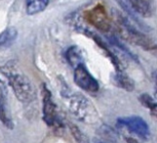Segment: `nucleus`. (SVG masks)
Masks as SVG:
<instances>
[{
    "label": "nucleus",
    "mask_w": 157,
    "mask_h": 143,
    "mask_svg": "<svg viewBox=\"0 0 157 143\" xmlns=\"http://www.w3.org/2000/svg\"><path fill=\"white\" fill-rule=\"evenodd\" d=\"M94 142L95 143H118V133L111 126L107 125H101L96 131Z\"/></svg>",
    "instance_id": "1a4fd4ad"
},
{
    "label": "nucleus",
    "mask_w": 157,
    "mask_h": 143,
    "mask_svg": "<svg viewBox=\"0 0 157 143\" xmlns=\"http://www.w3.org/2000/svg\"><path fill=\"white\" fill-rule=\"evenodd\" d=\"M49 4V0H25L26 13L36 15L43 12Z\"/></svg>",
    "instance_id": "4468645a"
},
{
    "label": "nucleus",
    "mask_w": 157,
    "mask_h": 143,
    "mask_svg": "<svg viewBox=\"0 0 157 143\" xmlns=\"http://www.w3.org/2000/svg\"><path fill=\"white\" fill-rule=\"evenodd\" d=\"M113 16L115 18L118 32L126 40L145 49V50H155L156 44L154 41L147 35L138 30L125 16H123V14L114 10Z\"/></svg>",
    "instance_id": "7ed1b4c3"
},
{
    "label": "nucleus",
    "mask_w": 157,
    "mask_h": 143,
    "mask_svg": "<svg viewBox=\"0 0 157 143\" xmlns=\"http://www.w3.org/2000/svg\"><path fill=\"white\" fill-rule=\"evenodd\" d=\"M84 18L90 25L99 31H108L111 29V21L102 4H97L93 8L87 10L84 13Z\"/></svg>",
    "instance_id": "39448f33"
},
{
    "label": "nucleus",
    "mask_w": 157,
    "mask_h": 143,
    "mask_svg": "<svg viewBox=\"0 0 157 143\" xmlns=\"http://www.w3.org/2000/svg\"><path fill=\"white\" fill-rule=\"evenodd\" d=\"M69 128H70V131L73 135V137L75 138L77 142L79 143H85L86 142V137L83 134V133L81 131L76 125H74L73 124H70L69 125Z\"/></svg>",
    "instance_id": "f3484780"
},
{
    "label": "nucleus",
    "mask_w": 157,
    "mask_h": 143,
    "mask_svg": "<svg viewBox=\"0 0 157 143\" xmlns=\"http://www.w3.org/2000/svg\"><path fill=\"white\" fill-rule=\"evenodd\" d=\"M18 38V31L13 27H7L0 34V51L5 50L13 45Z\"/></svg>",
    "instance_id": "f8f14e48"
},
{
    "label": "nucleus",
    "mask_w": 157,
    "mask_h": 143,
    "mask_svg": "<svg viewBox=\"0 0 157 143\" xmlns=\"http://www.w3.org/2000/svg\"><path fill=\"white\" fill-rule=\"evenodd\" d=\"M109 41H110V42L112 43L113 45H115V46H117V47H119V48H120V49H121V50H122L123 52L127 53V54L129 55L130 57H132V58H134V59H136V57L134 56V55H133V53H131V52H130L128 48L124 47V46H123V45L121 44V43H120V41H119L118 39H116V37H115V36H110V37H109Z\"/></svg>",
    "instance_id": "6ab92c4d"
},
{
    "label": "nucleus",
    "mask_w": 157,
    "mask_h": 143,
    "mask_svg": "<svg viewBox=\"0 0 157 143\" xmlns=\"http://www.w3.org/2000/svg\"><path fill=\"white\" fill-rule=\"evenodd\" d=\"M42 112L43 121L49 126H55L59 123L56 104L53 100L52 93L46 84L42 85Z\"/></svg>",
    "instance_id": "423d86ee"
},
{
    "label": "nucleus",
    "mask_w": 157,
    "mask_h": 143,
    "mask_svg": "<svg viewBox=\"0 0 157 143\" xmlns=\"http://www.w3.org/2000/svg\"><path fill=\"white\" fill-rule=\"evenodd\" d=\"M140 139L133 136L132 134H118V142L120 143H140Z\"/></svg>",
    "instance_id": "a211bd4d"
},
{
    "label": "nucleus",
    "mask_w": 157,
    "mask_h": 143,
    "mask_svg": "<svg viewBox=\"0 0 157 143\" xmlns=\"http://www.w3.org/2000/svg\"><path fill=\"white\" fill-rule=\"evenodd\" d=\"M139 100L140 102L143 104V106L149 109L151 113L156 116V101L151 97L147 93H143L139 96Z\"/></svg>",
    "instance_id": "dca6fc26"
},
{
    "label": "nucleus",
    "mask_w": 157,
    "mask_h": 143,
    "mask_svg": "<svg viewBox=\"0 0 157 143\" xmlns=\"http://www.w3.org/2000/svg\"><path fill=\"white\" fill-rule=\"evenodd\" d=\"M114 80H115L116 84L119 87H121V88L125 89L127 91H133L135 88L134 81L130 79L129 76L124 73V72H122V70L116 72Z\"/></svg>",
    "instance_id": "2eb2a0df"
},
{
    "label": "nucleus",
    "mask_w": 157,
    "mask_h": 143,
    "mask_svg": "<svg viewBox=\"0 0 157 143\" xmlns=\"http://www.w3.org/2000/svg\"><path fill=\"white\" fill-rule=\"evenodd\" d=\"M84 34L89 36L91 39H93L97 44L99 45L100 48H101L102 50H104V52L106 54V56L109 58V60L111 61V63L113 64V66L115 67L116 69V72L118 71H121V68H120V62H119V60L118 58L116 57V55L115 54H113L111 51H110V49L108 48L107 44L106 43L101 39V38L96 34V32L94 31H89V30H84Z\"/></svg>",
    "instance_id": "9d476101"
},
{
    "label": "nucleus",
    "mask_w": 157,
    "mask_h": 143,
    "mask_svg": "<svg viewBox=\"0 0 157 143\" xmlns=\"http://www.w3.org/2000/svg\"><path fill=\"white\" fill-rule=\"evenodd\" d=\"M67 60L69 63V65L73 67L74 69L77 67V66L84 64V58L83 55L81 53L80 49L77 46H71L67 49V51L66 53Z\"/></svg>",
    "instance_id": "ddd939ff"
},
{
    "label": "nucleus",
    "mask_w": 157,
    "mask_h": 143,
    "mask_svg": "<svg viewBox=\"0 0 157 143\" xmlns=\"http://www.w3.org/2000/svg\"><path fill=\"white\" fill-rule=\"evenodd\" d=\"M61 92V94L67 99L68 110L80 122L94 124L99 120L98 112L88 98L78 93H68L67 88Z\"/></svg>",
    "instance_id": "f03ea898"
},
{
    "label": "nucleus",
    "mask_w": 157,
    "mask_h": 143,
    "mask_svg": "<svg viewBox=\"0 0 157 143\" xmlns=\"http://www.w3.org/2000/svg\"><path fill=\"white\" fill-rule=\"evenodd\" d=\"M117 128L119 130L126 131L140 140L147 139L150 135L148 125L143 118L138 116L119 118L117 120Z\"/></svg>",
    "instance_id": "20e7f679"
},
{
    "label": "nucleus",
    "mask_w": 157,
    "mask_h": 143,
    "mask_svg": "<svg viewBox=\"0 0 157 143\" xmlns=\"http://www.w3.org/2000/svg\"><path fill=\"white\" fill-rule=\"evenodd\" d=\"M131 8L143 17H150L152 15L151 0H128Z\"/></svg>",
    "instance_id": "9b49d317"
},
{
    "label": "nucleus",
    "mask_w": 157,
    "mask_h": 143,
    "mask_svg": "<svg viewBox=\"0 0 157 143\" xmlns=\"http://www.w3.org/2000/svg\"><path fill=\"white\" fill-rule=\"evenodd\" d=\"M74 82L81 89L89 93H96L100 89L98 80L90 74L84 64H81L74 69Z\"/></svg>",
    "instance_id": "0eeeda50"
},
{
    "label": "nucleus",
    "mask_w": 157,
    "mask_h": 143,
    "mask_svg": "<svg viewBox=\"0 0 157 143\" xmlns=\"http://www.w3.org/2000/svg\"><path fill=\"white\" fill-rule=\"evenodd\" d=\"M1 72L7 78L9 85L20 102L29 104L35 100L36 91L33 84L15 62L6 63L1 68Z\"/></svg>",
    "instance_id": "f257e3e1"
},
{
    "label": "nucleus",
    "mask_w": 157,
    "mask_h": 143,
    "mask_svg": "<svg viewBox=\"0 0 157 143\" xmlns=\"http://www.w3.org/2000/svg\"><path fill=\"white\" fill-rule=\"evenodd\" d=\"M0 120L6 128L12 129L13 122L11 119L9 109H8V98H7V89L6 85L3 80L0 79Z\"/></svg>",
    "instance_id": "6e6552de"
}]
</instances>
